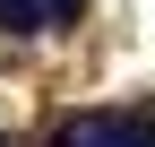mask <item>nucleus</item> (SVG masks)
<instances>
[{
	"instance_id": "obj_3",
	"label": "nucleus",
	"mask_w": 155,
	"mask_h": 147,
	"mask_svg": "<svg viewBox=\"0 0 155 147\" xmlns=\"http://www.w3.org/2000/svg\"><path fill=\"white\" fill-rule=\"evenodd\" d=\"M0 147H9V138H0Z\"/></svg>"
},
{
	"instance_id": "obj_2",
	"label": "nucleus",
	"mask_w": 155,
	"mask_h": 147,
	"mask_svg": "<svg viewBox=\"0 0 155 147\" xmlns=\"http://www.w3.org/2000/svg\"><path fill=\"white\" fill-rule=\"evenodd\" d=\"M0 35H43V0H0Z\"/></svg>"
},
{
	"instance_id": "obj_1",
	"label": "nucleus",
	"mask_w": 155,
	"mask_h": 147,
	"mask_svg": "<svg viewBox=\"0 0 155 147\" xmlns=\"http://www.w3.org/2000/svg\"><path fill=\"white\" fill-rule=\"evenodd\" d=\"M52 147H155V130L138 113H78L52 130Z\"/></svg>"
}]
</instances>
